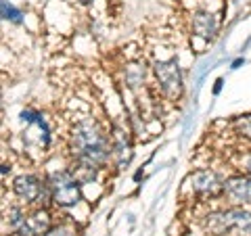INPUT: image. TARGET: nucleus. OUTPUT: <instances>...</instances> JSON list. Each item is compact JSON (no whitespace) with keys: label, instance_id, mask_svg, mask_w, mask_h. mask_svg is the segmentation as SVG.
<instances>
[{"label":"nucleus","instance_id":"obj_1","mask_svg":"<svg viewBox=\"0 0 251 236\" xmlns=\"http://www.w3.org/2000/svg\"><path fill=\"white\" fill-rule=\"evenodd\" d=\"M69 151H72L74 161H84L103 169L113 157L111 136H107L105 130L94 119H82L72 130Z\"/></svg>","mask_w":251,"mask_h":236},{"label":"nucleus","instance_id":"obj_2","mask_svg":"<svg viewBox=\"0 0 251 236\" xmlns=\"http://www.w3.org/2000/svg\"><path fill=\"white\" fill-rule=\"evenodd\" d=\"M203 228H205V232L216 236H224L230 232H237V236H251V211L237 205L211 211L203 219Z\"/></svg>","mask_w":251,"mask_h":236},{"label":"nucleus","instance_id":"obj_3","mask_svg":"<svg viewBox=\"0 0 251 236\" xmlns=\"http://www.w3.org/2000/svg\"><path fill=\"white\" fill-rule=\"evenodd\" d=\"M57 207H75L82 201V184L77 182L72 169H59L46 178Z\"/></svg>","mask_w":251,"mask_h":236},{"label":"nucleus","instance_id":"obj_4","mask_svg":"<svg viewBox=\"0 0 251 236\" xmlns=\"http://www.w3.org/2000/svg\"><path fill=\"white\" fill-rule=\"evenodd\" d=\"M153 73L155 80L159 84V90L163 92V96L170 100H180L184 94V80H182V71L180 65L170 59V61H157L153 65Z\"/></svg>","mask_w":251,"mask_h":236},{"label":"nucleus","instance_id":"obj_5","mask_svg":"<svg viewBox=\"0 0 251 236\" xmlns=\"http://www.w3.org/2000/svg\"><path fill=\"white\" fill-rule=\"evenodd\" d=\"M13 192L25 203H36L44 207L46 203H52V194L46 180H40L34 174H23L17 176L13 182Z\"/></svg>","mask_w":251,"mask_h":236},{"label":"nucleus","instance_id":"obj_6","mask_svg":"<svg viewBox=\"0 0 251 236\" xmlns=\"http://www.w3.org/2000/svg\"><path fill=\"white\" fill-rule=\"evenodd\" d=\"M186 182H188V186L193 188V192L203 194V196H220V194H224V180L211 169L193 171V174L188 176Z\"/></svg>","mask_w":251,"mask_h":236},{"label":"nucleus","instance_id":"obj_7","mask_svg":"<svg viewBox=\"0 0 251 236\" xmlns=\"http://www.w3.org/2000/svg\"><path fill=\"white\" fill-rule=\"evenodd\" d=\"M224 196L237 207L251 205V176H232L224 180Z\"/></svg>","mask_w":251,"mask_h":236},{"label":"nucleus","instance_id":"obj_8","mask_svg":"<svg viewBox=\"0 0 251 236\" xmlns=\"http://www.w3.org/2000/svg\"><path fill=\"white\" fill-rule=\"evenodd\" d=\"M111 144H113V157L111 159L115 161V165L120 169H124L126 165H130L132 161V144H130V136L128 132H126L124 128H120V125H113L111 128Z\"/></svg>","mask_w":251,"mask_h":236},{"label":"nucleus","instance_id":"obj_9","mask_svg":"<svg viewBox=\"0 0 251 236\" xmlns=\"http://www.w3.org/2000/svg\"><path fill=\"white\" fill-rule=\"evenodd\" d=\"M50 228H52V224H50L49 209L38 207L34 213H29L25 217V224H23V228L15 236H44Z\"/></svg>","mask_w":251,"mask_h":236},{"label":"nucleus","instance_id":"obj_10","mask_svg":"<svg viewBox=\"0 0 251 236\" xmlns=\"http://www.w3.org/2000/svg\"><path fill=\"white\" fill-rule=\"evenodd\" d=\"M218 17L209 11H197L193 13V31L203 40H214L218 34Z\"/></svg>","mask_w":251,"mask_h":236},{"label":"nucleus","instance_id":"obj_11","mask_svg":"<svg viewBox=\"0 0 251 236\" xmlns=\"http://www.w3.org/2000/svg\"><path fill=\"white\" fill-rule=\"evenodd\" d=\"M69 169L74 171V176L77 178V182H80V184H90V182L97 180L100 167H97V165H90V163H84V161H74V165Z\"/></svg>","mask_w":251,"mask_h":236},{"label":"nucleus","instance_id":"obj_12","mask_svg":"<svg viewBox=\"0 0 251 236\" xmlns=\"http://www.w3.org/2000/svg\"><path fill=\"white\" fill-rule=\"evenodd\" d=\"M230 125H232L234 134H239V136L245 140H251V113H243V115L232 117Z\"/></svg>","mask_w":251,"mask_h":236},{"label":"nucleus","instance_id":"obj_13","mask_svg":"<svg viewBox=\"0 0 251 236\" xmlns=\"http://www.w3.org/2000/svg\"><path fill=\"white\" fill-rule=\"evenodd\" d=\"M25 213H23L21 207H9V211H6V224H9V230L13 234H17L23 224H25Z\"/></svg>","mask_w":251,"mask_h":236},{"label":"nucleus","instance_id":"obj_14","mask_svg":"<svg viewBox=\"0 0 251 236\" xmlns=\"http://www.w3.org/2000/svg\"><path fill=\"white\" fill-rule=\"evenodd\" d=\"M126 82H128L130 88H136V86H140L145 82V67L130 65L128 69H126Z\"/></svg>","mask_w":251,"mask_h":236},{"label":"nucleus","instance_id":"obj_15","mask_svg":"<svg viewBox=\"0 0 251 236\" xmlns=\"http://www.w3.org/2000/svg\"><path fill=\"white\" fill-rule=\"evenodd\" d=\"M44 236H80L77 230L72 224H61V226H52Z\"/></svg>","mask_w":251,"mask_h":236},{"label":"nucleus","instance_id":"obj_16","mask_svg":"<svg viewBox=\"0 0 251 236\" xmlns=\"http://www.w3.org/2000/svg\"><path fill=\"white\" fill-rule=\"evenodd\" d=\"M21 11H17L13 4H9L6 0H2V19L13 21V23H21Z\"/></svg>","mask_w":251,"mask_h":236},{"label":"nucleus","instance_id":"obj_17","mask_svg":"<svg viewBox=\"0 0 251 236\" xmlns=\"http://www.w3.org/2000/svg\"><path fill=\"white\" fill-rule=\"evenodd\" d=\"M245 171H247V174L251 176V155L247 157V161H245Z\"/></svg>","mask_w":251,"mask_h":236},{"label":"nucleus","instance_id":"obj_18","mask_svg":"<svg viewBox=\"0 0 251 236\" xmlns=\"http://www.w3.org/2000/svg\"><path fill=\"white\" fill-rule=\"evenodd\" d=\"M80 2H82V4H90V2H92V0H80Z\"/></svg>","mask_w":251,"mask_h":236}]
</instances>
